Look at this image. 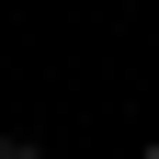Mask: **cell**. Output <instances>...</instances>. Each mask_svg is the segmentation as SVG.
<instances>
[{
  "mask_svg": "<svg viewBox=\"0 0 159 159\" xmlns=\"http://www.w3.org/2000/svg\"><path fill=\"white\" fill-rule=\"evenodd\" d=\"M0 159H46V136H0Z\"/></svg>",
  "mask_w": 159,
  "mask_h": 159,
  "instance_id": "cell-1",
  "label": "cell"
},
{
  "mask_svg": "<svg viewBox=\"0 0 159 159\" xmlns=\"http://www.w3.org/2000/svg\"><path fill=\"white\" fill-rule=\"evenodd\" d=\"M136 159H159V136H148V148H136Z\"/></svg>",
  "mask_w": 159,
  "mask_h": 159,
  "instance_id": "cell-2",
  "label": "cell"
}]
</instances>
